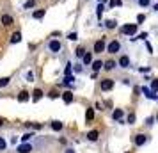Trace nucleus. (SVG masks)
Returning <instances> with one entry per match:
<instances>
[{"mask_svg":"<svg viewBox=\"0 0 158 153\" xmlns=\"http://www.w3.org/2000/svg\"><path fill=\"white\" fill-rule=\"evenodd\" d=\"M46 50L50 52V53H53V55L60 53V50H62V43H60V39H50L48 45H46Z\"/></svg>","mask_w":158,"mask_h":153,"instance_id":"f257e3e1","label":"nucleus"},{"mask_svg":"<svg viewBox=\"0 0 158 153\" xmlns=\"http://www.w3.org/2000/svg\"><path fill=\"white\" fill-rule=\"evenodd\" d=\"M121 48H123L121 41H117V39H112V41H110V43L105 46V52H108V53H119V52H121Z\"/></svg>","mask_w":158,"mask_h":153,"instance_id":"f03ea898","label":"nucleus"},{"mask_svg":"<svg viewBox=\"0 0 158 153\" xmlns=\"http://www.w3.org/2000/svg\"><path fill=\"white\" fill-rule=\"evenodd\" d=\"M34 148L36 146L32 144V142H22L16 148V153H30V151H34Z\"/></svg>","mask_w":158,"mask_h":153,"instance_id":"7ed1b4c3","label":"nucleus"},{"mask_svg":"<svg viewBox=\"0 0 158 153\" xmlns=\"http://www.w3.org/2000/svg\"><path fill=\"white\" fill-rule=\"evenodd\" d=\"M117 66H119V68H123V70H128L130 66H131V61H130L128 55H121V57H119V61H117Z\"/></svg>","mask_w":158,"mask_h":153,"instance_id":"20e7f679","label":"nucleus"},{"mask_svg":"<svg viewBox=\"0 0 158 153\" xmlns=\"http://www.w3.org/2000/svg\"><path fill=\"white\" fill-rule=\"evenodd\" d=\"M105 46H107L105 39H98V41L94 43V46H93V52L94 53H101V52H105Z\"/></svg>","mask_w":158,"mask_h":153,"instance_id":"39448f33","label":"nucleus"},{"mask_svg":"<svg viewBox=\"0 0 158 153\" xmlns=\"http://www.w3.org/2000/svg\"><path fill=\"white\" fill-rule=\"evenodd\" d=\"M123 34H128V36H133L137 32V23H131V25H124L123 27Z\"/></svg>","mask_w":158,"mask_h":153,"instance_id":"423d86ee","label":"nucleus"},{"mask_svg":"<svg viewBox=\"0 0 158 153\" xmlns=\"http://www.w3.org/2000/svg\"><path fill=\"white\" fill-rule=\"evenodd\" d=\"M133 142H135V146H139V148H140V146H144L146 142H148V135L139 134V135H135V141H133Z\"/></svg>","mask_w":158,"mask_h":153,"instance_id":"0eeeda50","label":"nucleus"},{"mask_svg":"<svg viewBox=\"0 0 158 153\" xmlns=\"http://www.w3.org/2000/svg\"><path fill=\"white\" fill-rule=\"evenodd\" d=\"M112 87H114V80H112V79L101 80V91H110Z\"/></svg>","mask_w":158,"mask_h":153,"instance_id":"6e6552de","label":"nucleus"},{"mask_svg":"<svg viewBox=\"0 0 158 153\" xmlns=\"http://www.w3.org/2000/svg\"><path fill=\"white\" fill-rule=\"evenodd\" d=\"M0 22H2V25L9 27V25H13V16L11 15H2L0 16Z\"/></svg>","mask_w":158,"mask_h":153,"instance_id":"1a4fd4ad","label":"nucleus"},{"mask_svg":"<svg viewBox=\"0 0 158 153\" xmlns=\"http://www.w3.org/2000/svg\"><path fill=\"white\" fill-rule=\"evenodd\" d=\"M98 137H100L98 130H91L89 134H87V141H91V142H96V141H98Z\"/></svg>","mask_w":158,"mask_h":153,"instance_id":"9d476101","label":"nucleus"},{"mask_svg":"<svg viewBox=\"0 0 158 153\" xmlns=\"http://www.w3.org/2000/svg\"><path fill=\"white\" fill-rule=\"evenodd\" d=\"M82 62H84L85 66H89L91 62H93V53H91V52L84 53V55H82Z\"/></svg>","mask_w":158,"mask_h":153,"instance_id":"9b49d317","label":"nucleus"},{"mask_svg":"<svg viewBox=\"0 0 158 153\" xmlns=\"http://www.w3.org/2000/svg\"><path fill=\"white\" fill-rule=\"evenodd\" d=\"M29 98H30V95L27 93V91H22L20 95H18V102H29Z\"/></svg>","mask_w":158,"mask_h":153,"instance_id":"f8f14e48","label":"nucleus"},{"mask_svg":"<svg viewBox=\"0 0 158 153\" xmlns=\"http://www.w3.org/2000/svg\"><path fill=\"white\" fill-rule=\"evenodd\" d=\"M142 93H144L146 96H148L149 100H156V93H153V91H149L148 87H142Z\"/></svg>","mask_w":158,"mask_h":153,"instance_id":"ddd939ff","label":"nucleus"},{"mask_svg":"<svg viewBox=\"0 0 158 153\" xmlns=\"http://www.w3.org/2000/svg\"><path fill=\"white\" fill-rule=\"evenodd\" d=\"M62 100H64V103H71L73 102V93L71 91H66L64 95H62Z\"/></svg>","mask_w":158,"mask_h":153,"instance_id":"4468645a","label":"nucleus"},{"mask_svg":"<svg viewBox=\"0 0 158 153\" xmlns=\"http://www.w3.org/2000/svg\"><path fill=\"white\" fill-rule=\"evenodd\" d=\"M20 41H22V34L20 32H15L11 36V45H16V43H20Z\"/></svg>","mask_w":158,"mask_h":153,"instance_id":"2eb2a0df","label":"nucleus"},{"mask_svg":"<svg viewBox=\"0 0 158 153\" xmlns=\"http://www.w3.org/2000/svg\"><path fill=\"white\" fill-rule=\"evenodd\" d=\"M32 95H34V96H32V100H34V102H39V100L43 98V91H41V89H36Z\"/></svg>","mask_w":158,"mask_h":153,"instance_id":"dca6fc26","label":"nucleus"},{"mask_svg":"<svg viewBox=\"0 0 158 153\" xmlns=\"http://www.w3.org/2000/svg\"><path fill=\"white\" fill-rule=\"evenodd\" d=\"M62 128H64V125L60 123V121H52V130L59 132V130H62Z\"/></svg>","mask_w":158,"mask_h":153,"instance_id":"f3484780","label":"nucleus"},{"mask_svg":"<svg viewBox=\"0 0 158 153\" xmlns=\"http://www.w3.org/2000/svg\"><path fill=\"white\" fill-rule=\"evenodd\" d=\"M34 137H36V135H34V132H27V134L22 137V141H23V142H30Z\"/></svg>","mask_w":158,"mask_h":153,"instance_id":"a211bd4d","label":"nucleus"},{"mask_svg":"<svg viewBox=\"0 0 158 153\" xmlns=\"http://www.w3.org/2000/svg\"><path fill=\"white\" fill-rule=\"evenodd\" d=\"M43 16H44V9H39V11H34V13H32V18H34V20H41Z\"/></svg>","mask_w":158,"mask_h":153,"instance_id":"6ab92c4d","label":"nucleus"},{"mask_svg":"<svg viewBox=\"0 0 158 153\" xmlns=\"http://www.w3.org/2000/svg\"><path fill=\"white\" fill-rule=\"evenodd\" d=\"M91 64H93V70H94V71H100L101 68H103V61H93Z\"/></svg>","mask_w":158,"mask_h":153,"instance_id":"aec40b11","label":"nucleus"},{"mask_svg":"<svg viewBox=\"0 0 158 153\" xmlns=\"http://www.w3.org/2000/svg\"><path fill=\"white\" fill-rule=\"evenodd\" d=\"M115 27H117V22H115V20H107V22H105V29H115Z\"/></svg>","mask_w":158,"mask_h":153,"instance_id":"412c9836","label":"nucleus"},{"mask_svg":"<svg viewBox=\"0 0 158 153\" xmlns=\"http://www.w3.org/2000/svg\"><path fill=\"white\" fill-rule=\"evenodd\" d=\"M137 6H139V7H149L151 0H137Z\"/></svg>","mask_w":158,"mask_h":153,"instance_id":"4be33fe9","label":"nucleus"},{"mask_svg":"<svg viewBox=\"0 0 158 153\" xmlns=\"http://www.w3.org/2000/svg\"><path fill=\"white\" fill-rule=\"evenodd\" d=\"M9 82H11V79H9V77H2V79H0V87H7Z\"/></svg>","mask_w":158,"mask_h":153,"instance_id":"5701e85b","label":"nucleus"},{"mask_svg":"<svg viewBox=\"0 0 158 153\" xmlns=\"http://www.w3.org/2000/svg\"><path fill=\"white\" fill-rule=\"evenodd\" d=\"M112 117H114V119H117V121H119V119H121V117H123V110H121V109H115L114 112H112Z\"/></svg>","mask_w":158,"mask_h":153,"instance_id":"b1692460","label":"nucleus"},{"mask_svg":"<svg viewBox=\"0 0 158 153\" xmlns=\"http://www.w3.org/2000/svg\"><path fill=\"white\" fill-rule=\"evenodd\" d=\"M115 66H117V64H115L114 61H108V62H103V68H105V70H114Z\"/></svg>","mask_w":158,"mask_h":153,"instance_id":"393cba45","label":"nucleus"},{"mask_svg":"<svg viewBox=\"0 0 158 153\" xmlns=\"http://www.w3.org/2000/svg\"><path fill=\"white\" fill-rule=\"evenodd\" d=\"M73 80H75V77H73V75H66V77H64V84H66V86H73Z\"/></svg>","mask_w":158,"mask_h":153,"instance_id":"a878e982","label":"nucleus"},{"mask_svg":"<svg viewBox=\"0 0 158 153\" xmlns=\"http://www.w3.org/2000/svg\"><path fill=\"white\" fill-rule=\"evenodd\" d=\"M103 11H105V7H103V4H98V7H96V15H98V18L101 20V15H103Z\"/></svg>","mask_w":158,"mask_h":153,"instance_id":"bb28decb","label":"nucleus"},{"mask_svg":"<svg viewBox=\"0 0 158 153\" xmlns=\"http://www.w3.org/2000/svg\"><path fill=\"white\" fill-rule=\"evenodd\" d=\"M7 150V141L4 137H0V151H6Z\"/></svg>","mask_w":158,"mask_h":153,"instance_id":"cd10ccee","label":"nucleus"},{"mask_svg":"<svg viewBox=\"0 0 158 153\" xmlns=\"http://www.w3.org/2000/svg\"><path fill=\"white\" fill-rule=\"evenodd\" d=\"M123 0H110V7H121Z\"/></svg>","mask_w":158,"mask_h":153,"instance_id":"c85d7f7f","label":"nucleus"},{"mask_svg":"<svg viewBox=\"0 0 158 153\" xmlns=\"http://www.w3.org/2000/svg\"><path fill=\"white\" fill-rule=\"evenodd\" d=\"M93 117H94V110H93V109H87V112H85V119H87V121H91Z\"/></svg>","mask_w":158,"mask_h":153,"instance_id":"c756f323","label":"nucleus"},{"mask_svg":"<svg viewBox=\"0 0 158 153\" xmlns=\"http://www.w3.org/2000/svg\"><path fill=\"white\" fill-rule=\"evenodd\" d=\"M25 80H27V82L34 80V71H27V73H25Z\"/></svg>","mask_w":158,"mask_h":153,"instance_id":"7c9ffc66","label":"nucleus"},{"mask_svg":"<svg viewBox=\"0 0 158 153\" xmlns=\"http://www.w3.org/2000/svg\"><path fill=\"white\" fill-rule=\"evenodd\" d=\"M71 62H68V64H66V70H64V73H66V75H71V70H73V68H71Z\"/></svg>","mask_w":158,"mask_h":153,"instance_id":"2f4dec72","label":"nucleus"},{"mask_svg":"<svg viewBox=\"0 0 158 153\" xmlns=\"http://www.w3.org/2000/svg\"><path fill=\"white\" fill-rule=\"evenodd\" d=\"M126 121H128L130 125H133L135 123V114H128V119H126Z\"/></svg>","mask_w":158,"mask_h":153,"instance_id":"473e14b6","label":"nucleus"},{"mask_svg":"<svg viewBox=\"0 0 158 153\" xmlns=\"http://www.w3.org/2000/svg\"><path fill=\"white\" fill-rule=\"evenodd\" d=\"M68 39H71V41H77V32H69V34H68Z\"/></svg>","mask_w":158,"mask_h":153,"instance_id":"72a5a7b5","label":"nucleus"},{"mask_svg":"<svg viewBox=\"0 0 158 153\" xmlns=\"http://www.w3.org/2000/svg\"><path fill=\"white\" fill-rule=\"evenodd\" d=\"M156 87H158V80H153V84H151V91L156 93Z\"/></svg>","mask_w":158,"mask_h":153,"instance_id":"f704fd0d","label":"nucleus"},{"mask_svg":"<svg viewBox=\"0 0 158 153\" xmlns=\"http://www.w3.org/2000/svg\"><path fill=\"white\" fill-rule=\"evenodd\" d=\"M146 125H148V126H153V125H155V117H148V119H146Z\"/></svg>","mask_w":158,"mask_h":153,"instance_id":"c9c22d12","label":"nucleus"},{"mask_svg":"<svg viewBox=\"0 0 158 153\" xmlns=\"http://www.w3.org/2000/svg\"><path fill=\"white\" fill-rule=\"evenodd\" d=\"M84 53H85V50H84V48H78V50H77V57L82 59V55H84Z\"/></svg>","mask_w":158,"mask_h":153,"instance_id":"e433bc0d","label":"nucleus"},{"mask_svg":"<svg viewBox=\"0 0 158 153\" xmlns=\"http://www.w3.org/2000/svg\"><path fill=\"white\" fill-rule=\"evenodd\" d=\"M34 4H36V2H34V0H29V2H27V4H25V9H30V7H32V6H34Z\"/></svg>","mask_w":158,"mask_h":153,"instance_id":"4c0bfd02","label":"nucleus"},{"mask_svg":"<svg viewBox=\"0 0 158 153\" xmlns=\"http://www.w3.org/2000/svg\"><path fill=\"white\" fill-rule=\"evenodd\" d=\"M148 37V32H140L139 36H137V39H146Z\"/></svg>","mask_w":158,"mask_h":153,"instance_id":"58836bf2","label":"nucleus"},{"mask_svg":"<svg viewBox=\"0 0 158 153\" xmlns=\"http://www.w3.org/2000/svg\"><path fill=\"white\" fill-rule=\"evenodd\" d=\"M73 70H75L77 73H80V71H82V64H75V66H73Z\"/></svg>","mask_w":158,"mask_h":153,"instance_id":"ea45409f","label":"nucleus"},{"mask_svg":"<svg viewBox=\"0 0 158 153\" xmlns=\"http://www.w3.org/2000/svg\"><path fill=\"white\" fill-rule=\"evenodd\" d=\"M144 20H146V16H144V15H139V16H137V22H139V23H142Z\"/></svg>","mask_w":158,"mask_h":153,"instance_id":"a19ab883","label":"nucleus"},{"mask_svg":"<svg viewBox=\"0 0 158 153\" xmlns=\"http://www.w3.org/2000/svg\"><path fill=\"white\" fill-rule=\"evenodd\" d=\"M64 153H75V150H73V148H66Z\"/></svg>","mask_w":158,"mask_h":153,"instance_id":"79ce46f5","label":"nucleus"},{"mask_svg":"<svg viewBox=\"0 0 158 153\" xmlns=\"http://www.w3.org/2000/svg\"><path fill=\"white\" fill-rule=\"evenodd\" d=\"M2 125H4V121H2V119H0V126H2Z\"/></svg>","mask_w":158,"mask_h":153,"instance_id":"37998d69","label":"nucleus"},{"mask_svg":"<svg viewBox=\"0 0 158 153\" xmlns=\"http://www.w3.org/2000/svg\"><path fill=\"white\" fill-rule=\"evenodd\" d=\"M98 2H103V0H98Z\"/></svg>","mask_w":158,"mask_h":153,"instance_id":"c03bdc74","label":"nucleus"}]
</instances>
